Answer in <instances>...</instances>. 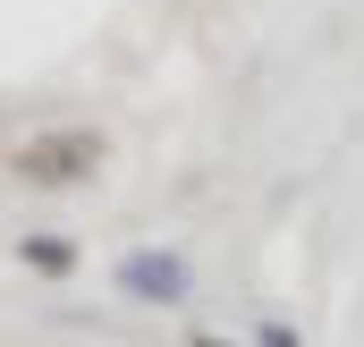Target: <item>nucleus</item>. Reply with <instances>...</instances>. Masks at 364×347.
<instances>
[{"mask_svg":"<svg viewBox=\"0 0 364 347\" xmlns=\"http://www.w3.org/2000/svg\"><path fill=\"white\" fill-rule=\"evenodd\" d=\"M102 161H110L102 127H43V136H26L9 153V178L34 186V195H68V186H93Z\"/></svg>","mask_w":364,"mask_h":347,"instance_id":"f257e3e1","label":"nucleus"},{"mask_svg":"<svg viewBox=\"0 0 364 347\" xmlns=\"http://www.w3.org/2000/svg\"><path fill=\"white\" fill-rule=\"evenodd\" d=\"M195 347H229V339H195Z\"/></svg>","mask_w":364,"mask_h":347,"instance_id":"39448f33","label":"nucleus"},{"mask_svg":"<svg viewBox=\"0 0 364 347\" xmlns=\"http://www.w3.org/2000/svg\"><path fill=\"white\" fill-rule=\"evenodd\" d=\"M119 288L144 297V305H178V297H186V262L178 255H127V262H119Z\"/></svg>","mask_w":364,"mask_h":347,"instance_id":"f03ea898","label":"nucleus"},{"mask_svg":"<svg viewBox=\"0 0 364 347\" xmlns=\"http://www.w3.org/2000/svg\"><path fill=\"white\" fill-rule=\"evenodd\" d=\"M255 339H263V347H305V339H296V331H288V322H263Z\"/></svg>","mask_w":364,"mask_h":347,"instance_id":"20e7f679","label":"nucleus"},{"mask_svg":"<svg viewBox=\"0 0 364 347\" xmlns=\"http://www.w3.org/2000/svg\"><path fill=\"white\" fill-rule=\"evenodd\" d=\"M17 255L34 262V271H51V279H60V271H68V262H77V246H60V237H26V246H17Z\"/></svg>","mask_w":364,"mask_h":347,"instance_id":"7ed1b4c3","label":"nucleus"}]
</instances>
